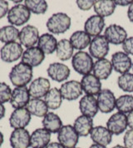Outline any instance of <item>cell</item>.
Here are the masks:
<instances>
[{"instance_id": "cell-1", "label": "cell", "mask_w": 133, "mask_h": 148, "mask_svg": "<svg viewBox=\"0 0 133 148\" xmlns=\"http://www.w3.org/2000/svg\"><path fill=\"white\" fill-rule=\"evenodd\" d=\"M33 76V67L22 62L13 66L8 75L12 84L16 88L26 87L31 82Z\"/></svg>"}, {"instance_id": "cell-2", "label": "cell", "mask_w": 133, "mask_h": 148, "mask_svg": "<svg viewBox=\"0 0 133 148\" xmlns=\"http://www.w3.org/2000/svg\"><path fill=\"white\" fill-rule=\"evenodd\" d=\"M72 24L71 18L65 13H56L47 21V30L53 34H65Z\"/></svg>"}, {"instance_id": "cell-3", "label": "cell", "mask_w": 133, "mask_h": 148, "mask_svg": "<svg viewBox=\"0 0 133 148\" xmlns=\"http://www.w3.org/2000/svg\"><path fill=\"white\" fill-rule=\"evenodd\" d=\"M72 65L77 73L85 76L93 72L94 62L93 57L88 53L78 51L72 58Z\"/></svg>"}, {"instance_id": "cell-4", "label": "cell", "mask_w": 133, "mask_h": 148, "mask_svg": "<svg viewBox=\"0 0 133 148\" xmlns=\"http://www.w3.org/2000/svg\"><path fill=\"white\" fill-rule=\"evenodd\" d=\"M31 17V12L25 6V4H16L12 7L7 15L8 21L10 25L22 26L27 23Z\"/></svg>"}, {"instance_id": "cell-5", "label": "cell", "mask_w": 133, "mask_h": 148, "mask_svg": "<svg viewBox=\"0 0 133 148\" xmlns=\"http://www.w3.org/2000/svg\"><path fill=\"white\" fill-rule=\"evenodd\" d=\"M109 42L104 37V35H99L93 38L91 43L89 45V54L93 57V58L101 59L105 58L106 55L109 53L110 46Z\"/></svg>"}, {"instance_id": "cell-6", "label": "cell", "mask_w": 133, "mask_h": 148, "mask_svg": "<svg viewBox=\"0 0 133 148\" xmlns=\"http://www.w3.org/2000/svg\"><path fill=\"white\" fill-rule=\"evenodd\" d=\"M23 49L19 42H13L4 44L0 49V58L2 61L11 63L18 61L22 58Z\"/></svg>"}, {"instance_id": "cell-7", "label": "cell", "mask_w": 133, "mask_h": 148, "mask_svg": "<svg viewBox=\"0 0 133 148\" xmlns=\"http://www.w3.org/2000/svg\"><path fill=\"white\" fill-rule=\"evenodd\" d=\"M58 140L65 148L76 147L79 141V136L72 125H65L58 133Z\"/></svg>"}, {"instance_id": "cell-8", "label": "cell", "mask_w": 133, "mask_h": 148, "mask_svg": "<svg viewBox=\"0 0 133 148\" xmlns=\"http://www.w3.org/2000/svg\"><path fill=\"white\" fill-rule=\"evenodd\" d=\"M60 92L63 99L66 101H74L82 95V88L81 82L76 80H71L63 82L61 85Z\"/></svg>"}, {"instance_id": "cell-9", "label": "cell", "mask_w": 133, "mask_h": 148, "mask_svg": "<svg viewBox=\"0 0 133 148\" xmlns=\"http://www.w3.org/2000/svg\"><path fill=\"white\" fill-rule=\"evenodd\" d=\"M127 127L126 115L119 112L112 115L106 121V128L115 136H119L123 133Z\"/></svg>"}, {"instance_id": "cell-10", "label": "cell", "mask_w": 133, "mask_h": 148, "mask_svg": "<svg viewBox=\"0 0 133 148\" xmlns=\"http://www.w3.org/2000/svg\"><path fill=\"white\" fill-rule=\"evenodd\" d=\"M50 87H51V83L47 78L43 77H37L33 82H31L29 85L28 88L29 95L32 98L42 99L49 92V90L51 89Z\"/></svg>"}, {"instance_id": "cell-11", "label": "cell", "mask_w": 133, "mask_h": 148, "mask_svg": "<svg viewBox=\"0 0 133 148\" xmlns=\"http://www.w3.org/2000/svg\"><path fill=\"white\" fill-rule=\"evenodd\" d=\"M99 111L102 113H110L116 108L117 98L110 89H102L97 97Z\"/></svg>"}, {"instance_id": "cell-12", "label": "cell", "mask_w": 133, "mask_h": 148, "mask_svg": "<svg viewBox=\"0 0 133 148\" xmlns=\"http://www.w3.org/2000/svg\"><path fill=\"white\" fill-rule=\"evenodd\" d=\"M38 29L33 25H26L19 32L20 44L27 48L35 47V44H38L39 39Z\"/></svg>"}, {"instance_id": "cell-13", "label": "cell", "mask_w": 133, "mask_h": 148, "mask_svg": "<svg viewBox=\"0 0 133 148\" xmlns=\"http://www.w3.org/2000/svg\"><path fill=\"white\" fill-rule=\"evenodd\" d=\"M104 37L111 44L122 45L127 38V33L124 27L118 24H111L105 29Z\"/></svg>"}, {"instance_id": "cell-14", "label": "cell", "mask_w": 133, "mask_h": 148, "mask_svg": "<svg viewBox=\"0 0 133 148\" xmlns=\"http://www.w3.org/2000/svg\"><path fill=\"white\" fill-rule=\"evenodd\" d=\"M111 62L113 70L121 75L129 73L130 69L132 67V62L130 56L124 52H117L113 53Z\"/></svg>"}, {"instance_id": "cell-15", "label": "cell", "mask_w": 133, "mask_h": 148, "mask_svg": "<svg viewBox=\"0 0 133 148\" xmlns=\"http://www.w3.org/2000/svg\"><path fill=\"white\" fill-rule=\"evenodd\" d=\"M47 73L48 77L57 82H62L67 80L71 71L66 64L62 62H53L49 64L47 69Z\"/></svg>"}, {"instance_id": "cell-16", "label": "cell", "mask_w": 133, "mask_h": 148, "mask_svg": "<svg viewBox=\"0 0 133 148\" xmlns=\"http://www.w3.org/2000/svg\"><path fill=\"white\" fill-rule=\"evenodd\" d=\"M31 121V114L26 108L15 109L9 117L10 127L13 129L25 128Z\"/></svg>"}, {"instance_id": "cell-17", "label": "cell", "mask_w": 133, "mask_h": 148, "mask_svg": "<svg viewBox=\"0 0 133 148\" xmlns=\"http://www.w3.org/2000/svg\"><path fill=\"white\" fill-rule=\"evenodd\" d=\"M45 59V54L38 47L27 48L21 58L22 62L32 67H38Z\"/></svg>"}, {"instance_id": "cell-18", "label": "cell", "mask_w": 133, "mask_h": 148, "mask_svg": "<svg viewBox=\"0 0 133 148\" xmlns=\"http://www.w3.org/2000/svg\"><path fill=\"white\" fill-rule=\"evenodd\" d=\"M30 136L25 128L14 129L9 138L12 148H28L30 147Z\"/></svg>"}, {"instance_id": "cell-19", "label": "cell", "mask_w": 133, "mask_h": 148, "mask_svg": "<svg viewBox=\"0 0 133 148\" xmlns=\"http://www.w3.org/2000/svg\"><path fill=\"white\" fill-rule=\"evenodd\" d=\"M30 95L28 88L27 87L15 88L12 91V96L10 99V104L14 109L23 108L30 101Z\"/></svg>"}, {"instance_id": "cell-20", "label": "cell", "mask_w": 133, "mask_h": 148, "mask_svg": "<svg viewBox=\"0 0 133 148\" xmlns=\"http://www.w3.org/2000/svg\"><path fill=\"white\" fill-rule=\"evenodd\" d=\"M80 82L82 88V91L86 93V95L97 96L102 90L101 80L92 73L83 76Z\"/></svg>"}, {"instance_id": "cell-21", "label": "cell", "mask_w": 133, "mask_h": 148, "mask_svg": "<svg viewBox=\"0 0 133 148\" xmlns=\"http://www.w3.org/2000/svg\"><path fill=\"white\" fill-rule=\"evenodd\" d=\"M105 27V19L98 15H92L84 23V31L91 37H97L101 34Z\"/></svg>"}, {"instance_id": "cell-22", "label": "cell", "mask_w": 133, "mask_h": 148, "mask_svg": "<svg viewBox=\"0 0 133 148\" xmlns=\"http://www.w3.org/2000/svg\"><path fill=\"white\" fill-rule=\"evenodd\" d=\"M79 109L82 115L93 118L99 111L97 98L91 95L83 96L79 101Z\"/></svg>"}, {"instance_id": "cell-23", "label": "cell", "mask_w": 133, "mask_h": 148, "mask_svg": "<svg viewBox=\"0 0 133 148\" xmlns=\"http://www.w3.org/2000/svg\"><path fill=\"white\" fill-rule=\"evenodd\" d=\"M51 140V133L45 128H38L30 136V147L32 148H46Z\"/></svg>"}, {"instance_id": "cell-24", "label": "cell", "mask_w": 133, "mask_h": 148, "mask_svg": "<svg viewBox=\"0 0 133 148\" xmlns=\"http://www.w3.org/2000/svg\"><path fill=\"white\" fill-rule=\"evenodd\" d=\"M113 67L111 61L105 58L98 59L94 62L93 68V75L99 80H106L112 73Z\"/></svg>"}, {"instance_id": "cell-25", "label": "cell", "mask_w": 133, "mask_h": 148, "mask_svg": "<svg viewBox=\"0 0 133 148\" xmlns=\"http://www.w3.org/2000/svg\"><path fill=\"white\" fill-rule=\"evenodd\" d=\"M90 136L93 141L96 144L106 147L112 141V134L105 127L97 126L92 130Z\"/></svg>"}, {"instance_id": "cell-26", "label": "cell", "mask_w": 133, "mask_h": 148, "mask_svg": "<svg viewBox=\"0 0 133 148\" xmlns=\"http://www.w3.org/2000/svg\"><path fill=\"white\" fill-rule=\"evenodd\" d=\"M73 127L75 128L79 136H87L88 135H90L93 129V118L87 116L81 115L75 119L73 123Z\"/></svg>"}, {"instance_id": "cell-27", "label": "cell", "mask_w": 133, "mask_h": 148, "mask_svg": "<svg viewBox=\"0 0 133 148\" xmlns=\"http://www.w3.org/2000/svg\"><path fill=\"white\" fill-rule=\"evenodd\" d=\"M69 41L74 49L83 51V49L89 47L92 38L84 30H77L71 35Z\"/></svg>"}, {"instance_id": "cell-28", "label": "cell", "mask_w": 133, "mask_h": 148, "mask_svg": "<svg viewBox=\"0 0 133 148\" xmlns=\"http://www.w3.org/2000/svg\"><path fill=\"white\" fill-rule=\"evenodd\" d=\"M58 40L52 34H43L39 37L38 47L43 52L45 55H50L56 52Z\"/></svg>"}, {"instance_id": "cell-29", "label": "cell", "mask_w": 133, "mask_h": 148, "mask_svg": "<svg viewBox=\"0 0 133 148\" xmlns=\"http://www.w3.org/2000/svg\"><path fill=\"white\" fill-rule=\"evenodd\" d=\"M117 5L112 0H97L94 4V12L101 18L110 17L116 10Z\"/></svg>"}, {"instance_id": "cell-30", "label": "cell", "mask_w": 133, "mask_h": 148, "mask_svg": "<svg viewBox=\"0 0 133 148\" xmlns=\"http://www.w3.org/2000/svg\"><path fill=\"white\" fill-rule=\"evenodd\" d=\"M43 126L50 133H58L62 127V121L58 114L54 112H48L43 119Z\"/></svg>"}, {"instance_id": "cell-31", "label": "cell", "mask_w": 133, "mask_h": 148, "mask_svg": "<svg viewBox=\"0 0 133 148\" xmlns=\"http://www.w3.org/2000/svg\"><path fill=\"white\" fill-rule=\"evenodd\" d=\"M30 114L37 117H44L48 113V108L46 102L43 99L32 98L26 106Z\"/></svg>"}, {"instance_id": "cell-32", "label": "cell", "mask_w": 133, "mask_h": 148, "mask_svg": "<svg viewBox=\"0 0 133 148\" xmlns=\"http://www.w3.org/2000/svg\"><path fill=\"white\" fill-rule=\"evenodd\" d=\"M73 52H74V48L68 39L63 38L58 42L56 55L58 59L63 62L69 60L74 55Z\"/></svg>"}, {"instance_id": "cell-33", "label": "cell", "mask_w": 133, "mask_h": 148, "mask_svg": "<svg viewBox=\"0 0 133 148\" xmlns=\"http://www.w3.org/2000/svg\"><path fill=\"white\" fill-rule=\"evenodd\" d=\"M62 97L61 95L60 90L58 88H53L49 90V92L44 97V101L46 102L48 109L57 110L62 106Z\"/></svg>"}, {"instance_id": "cell-34", "label": "cell", "mask_w": 133, "mask_h": 148, "mask_svg": "<svg viewBox=\"0 0 133 148\" xmlns=\"http://www.w3.org/2000/svg\"><path fill=\"white\" fill-rule=\"evenodd\" d=\"M19 30L13 25H6L0 27V42L4 44L17 42L19 38Z\"/></svg>"}, {"instance_id": "cell-35", "label": "cell", "mask_w": 133, "mask_h": 148, "mask_svg": "<svg viewBox=\"0 0 133 148\" xmlns=\"http://www.w3.org/2000/svg\"><path fill=\"white\" fill-rule=\"evenodd\" d=\"M116 108L119 112L121 113H130L133 111V96L132 95L125 94L120 96L117 98Z\"/></svg>"}, {"instance_id": "cell-36", "label": "cell", "mask_w": 133, "mask_h": 148, "mask_svg": "<svg viewBox=\"0 0 133 148\" xmlns=\"http://www.w3.org/2000/svg\"><path fill=\"white\" fill-rule=\"evenodd\" d=\"M24 3L29 11L34 14H44L48 8L45 0H26Z\"/></svg>"}, {"instance_id": "cell-37", "label": "cell", "mask_w": 133, "mask_h": 148, "mask_svg": "<svg viewBox=\"0 0 133 148\" xmlns=\"http://www.w3.org/2000/svg\"><path fill=\"white\" fill-rule=\"evenodd\" d=\"M117 85L123 92H133V73L121 74L117 78Z\"/></svg>"}, {"instance_id": "cell-38", "label": "cell", "mask_w": 133, "mask_h": 148, "mask_svg": "<svg viewBox=\"0 0 133 148\" xmlns=\"http://www.w3.org/2000/svg\"><path fill=\"white\" fill-rule=\"evenodd\" d=\"M12 96L11 88L3 82H0V104L10 101Z\"/></svg>"}, {"instance_id": "cell-39", "label": "cell", "mask_w": 133, "mask_h": 148, "mask_svg": "<svg viewBox=\"0 0 133 148\" xmlns=\"http://www.w3.org/2000/svg\"><path fill=\"white\" fill-rule=\"evenodd\" d=\"M76 3L82 11H88L92 8L94 7L95 1L94 0H77L76 1Z\"/></svg>"}, {"instance_id": "cell-40", "label": "cell", "mask_w": 133, "mask_h": 148, "mask_svg": "<svg viewBox=\"0 0 133 148\" xmlns=\"http://www.w3.org/2000/svg\"><path fill=\"white\" fill-rule=\"evenodd\" d=\"M123 52L128 55H133V36L129 37L122 43Z\"/></svg>"}, {"instance_id": "cell-41", "label": "cell", "mask_w": 133, "mask_h": 148, "mask_svg": "<svg viewBox=\"0 0 133 148\" xmlns=\"http://www.w3.org/2000/svg\"><path fill=\"white\" fill-rule=\"evenodd\" d=\"M123 142L126 148H133V130L130 129L126 131L123 137Z\"/></svg>"}, {"instance_id": "cell-42", "label": "cell", "mask_w": 133, "mask_h": 148, "mask_svg": "<svg viewBox=\"0 0 133 148\" xmlns=\"http://www.w3.org/2000/svg\"><path fill=\"white\" fill-rule=\"evenodd\" d=\"M8 3L5 0H0V19L8 14Z\"/></svg>"}, {"instance_id": "cell-43", "label": "cell", "mask_w": 133, "mask_h": 148, "mask_svg": "<svg viewBox=\"0 0 133 148\" xmlns=\"http://www.w3.org/2000/svg\"><path fill=\"white\" fill-rule=\"evenodd\" d=\"M132 2V0H129V1L128 0H117V1H115V3L117 6L125 7V6H130Z\"/></svg>"}, {"instance_id": "cell-44", "label": "cell", "mask_w": 133, "mask_h": 148, "mask_svg": "<svg viewBox=\"0 0 133 148\" xmlns=\"http://www.w3.org/2000/svg\"><path fill=\"white\" fill-rule=\"evenodd\" d=\"M127 117V126L130 129L133 130V111L126 116Z\"/></svg>"}, {"instance_id": "cell-45", "label": "cell", "mask_w": 133, "mask_h": 148, "mask_svg": "<svg viewBox=\"0 0 133 148\" xmlns=\"http://www.w3.org/2000/svg\"><path fill=\"white\" fill-rule=\"evenodd\" d=\"M127 18L130 20V22L133 23V2L131 3V5L128 8L127 10Z\"/></svg>"}, {"instance_id": "cell-46", "label": "cell", "mask_w": 133, "mask_h": 148, "mask_svg": "<svg viewBox=\"0 0 133 148\" xmlns=\"http://www.w3.org/2000/svg\"><path fill=\"white\" fill-rule=\"evenodd\" d=\"M46 148H65L59 142H50Z\"/></svg>"}, {"instance_id": "cell-47", "label": "cell", "mask_w": 133, "mask_h": 148, "mask_svg": "<svg viewBox=\"0 0 133 148\" xmlns=\"http://www.w3.org/2000/svg\"><path fill=\"white\" fill-rule=\"evenodd\" d=\"M5 112H6V109L5 107L3 106V104H0V120L3 119L5 116Z\"/></svg>"}, {"instance_id": "cell-48", "label": "cell", "mask_w": 133, "mask_h": 148, "mask_svg": "<svg viewBox=\"0 0 133 148\" xmlns=\"http://www.w3.org/2000/svg\"><path fill=\"white\" fill-rule=\"evenodd\" d=\"M89 148H106V147L101 146V145H98V144H96V143H93V145L90 146Z\"/></svg>"}, {"instance_id": "cell-49", "label": "cell", "mask_w": 133, "mask_h": 148, "mask_svg": "<svg viewBox=\"0 0 133 148\" xmlns=\"http://www.w3.org/2000/svg\"><path fill=\"white\" fill-rule=\"evenodd\" d=\"M3 141H4L3 134L0 132V147H2V145H3Z\"/></svg>"}, {"instance_id": "cell-50", "label": "cell", "mask_w": 133, "mask_h": 148, "mask_svg": "<svg viewBox=\"0 0 133 148\" xmlns=\"http://www.w3.org/2000/svg\"><path fill=\"white\" fill-rule=\"evenodd\" d=\"M112 148H126L124 146H121V145H117L115 147H113Z\"/></svg>"}, {"instance_id": "cell-51", "label": "cell", "mask_w": 133, "mask_h": 148, "mask_svg": "<svg viewBox=\"0 0 133 148\" xmlns=\"http://www.w3.org/2000/svg\"><path fill=\"white\" fill-rule=\"evenodd\" d=\"M132 70H133V62H132Z\"/></svg>"}, {"instance_id": "cell-52", "label": "cell", "mask_w": 133, "mask_h": 148, "mask_svg": "<svg viewBox=\"0 0 133 148\" xmlns=\"http://www.w3.org/2000/svg\"><path fill=\"white\" fill-rule=\"evenodd\" d=\"M74 148H80V147H74Z\"/></svg>"}]
</instances>
